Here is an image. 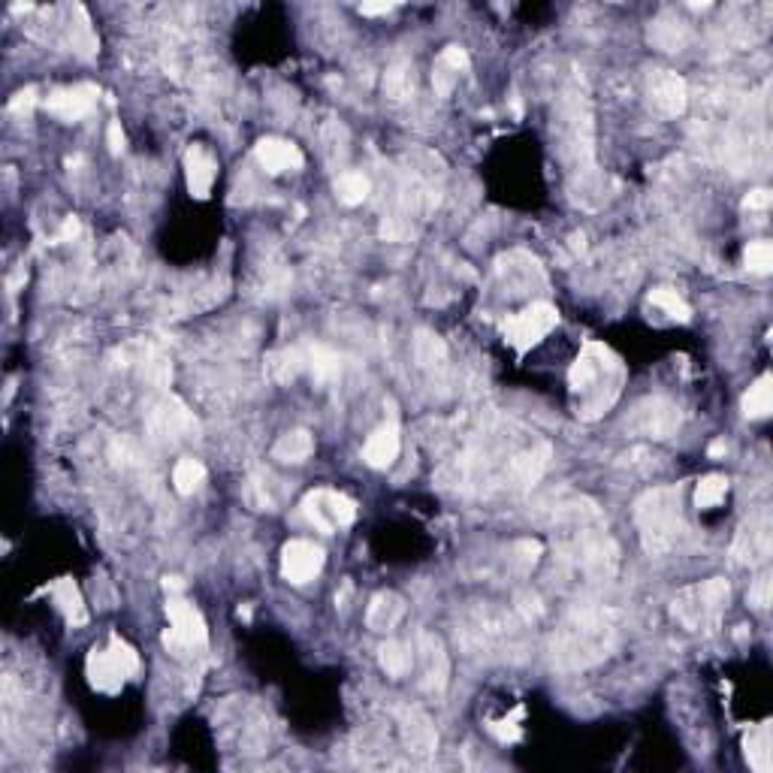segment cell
<instances>
[{"instance_id":"cell-1","label":"cell","mask_w":773,"mask_h":773,"mask_svg":"<svg viewBox=\"0 0 773 773\" xmlns=\"http://www.w3.org/2000/svg\"><path fill=\"white\" fill-rule=\"evenodd\" d=\"M550 444L529 426L496 411H472L441 459L435 487L462 499H514L547 472Z\"/></svg>"},{"instance_id":"cell-2","label":"cell","mask_w":773,"mask_h":773,"mask_svg":"<svg viewBox=\"0 0 773 773\" xmlns=\"http://www.w3.org/2000/svg\"><path fill=\"white\" fill-rule=\"evenodd\" d=\"M547 526L553 535L556 565L562 568L568 586L598 589L616 577L620 547L610 538L607 520L592 499L562 493L547 511Z\"/></svg>"},{"instance_id":"cell-3","label":"cell","mask_w":773,"mask_h":773,"mask_svg":"<svg viewBox=\"0 0 773 773\" xmlns=\"http://www.w3.org/2000/svg\"><path fill=\"white\" fill-rule=\"evenodd\" d=\"M626 616L607 604H577L562 616L550 638V662L559 671H586L616 653Z\"/></svg>"},{"instance_id":"cell-4","label":"cell","mask_w":773,"mask_h":773,"mask_svg":"<svg viewBox=\"0 0 773 773\" xmlns=\"http://www.w3.org/2000/svg\"><path fill=\"white\" fill-rule=\"evenodd\" d=\"M529 623L517 607L472 604L456 616V644L484 662H517L529 647Z\"/></svg>"},{"instance_id":"cell-5","label":"cell","mask_w":773,"mask_h":773,"mask_svg":"<svg viewBox=\"0 0 773 773\" xmlns=\"http://www.w3.org/2000/svg\"><path fill=\"white\" fill-rule=\"evenodd\" d=\"M626 387V366L607 345L586 342L568 369V393L580 420H598L607 414Z\"/></svg>"},{"instance_id":"cell-6","label":"cell","mask_w":773,"mask_h":773,"mask_svg":"<svg viewBox=\"0 0 773 773\" xmlns=\"http://www.w3.org/2000/svg\"><path fill=\"white\" fill-rule=\"evenodd\" d=\"M556 133H559V154L574 176V197L583 203L586 185L595 182V139H592V112L586 91L580 85H568L559 97L556 109Z\"/></svg>"},{"instance_id":"cell-7","label":"cell","mask_w":773,"mask_h":773,"mask_svg":"<svg viewBox=\"0 0 773 773\" xmlns=\"http://www.w3.org/2000/svg\"><path fill=\"white\" fill-rule=\"evenodd\" d=\"M635 526L641 532V544L647 556L674 553L686 535L689 523L683 514V487H653L635 502Z\"/></svg>"},{"instance_id":"cell-8","label":"cell","mask_w":773,"mask_h":773,"mask_svg":"<svg viewBox=\"0 0 773 773\" xmlns=\"http://www.w3.org/2000/svg\"><path fill=\"white\" fill-rule=\"evenodd\" d=\"M731 604V586L725 577H710L683 586L671 601L674 623L692 635H713L722 626V616Z\"/></svg>"},{"instance_id":"cell-9","label":"cell","mask_w":773,"mask_h":773,"mask_svg":"<svg viewBox=\"0 0 773 773\" xmlns=\"http://www.w3.org/2000/svg\"><path fill=\"white\" fill-rule=\"evenodd\" d=\"M142 662H139V653L121 638V635H109V647L106 650H91L88 653V662H85V674H88V683L97 689V692H106V695H115L121 692V686L127 680H133L139 674Z\"/></svg>"},{"instance_id":"cell-10","label":"cell","mask_w":773,"mask_h":773,"mask_svg":"<svg viewBox=\"0 0 773 773\" xmlns=\"http://www.w3.org/2000/svg\"><path fill=\"white\" fill-rule=\"evenodd\" d=\"M167 616H170V629L164 632V647L176 659H188V656H197V653L206 650L209 629H206L203 613L191 601H185L179 595H170Z\"/></svg>"},{"instance_id":"cell-11","label":"cell","mask_w":773,"mask_h":773,"mask_svg":"<svg viewBox=\"0 0 773 773\" xmlns=\"http://www.w3.org/2000/svg\"><path fill=\"white\" fill-rule=\"evenodd\" d=\"M683 426V411L668 396H647L641 399L629 417L623 420V429L629 438H647V441H665L674 438Z\"/></svg>"},{"instance_id":"cell-12","label":"cell","mask_w":773,"mask_h":773,"mask_svg":"<svg viewBox=\"0 0 773 773\" xmlns=\"http://www.w3.org/2000/svg\"><path fill=\"white\" fill-rule=\"evenodd\" d=\"M559 327V312L550 302H532L523 312L508 315L502 321V336L505 342L517 351V357H526L532 348H538L553 330Z\"/></svg>"},{"instance_id":"cell-13","label":"cell","mask_w":773,"mask_h":773,"mask_svg":"<svg viewBox=\"0 0 773 773\" xmlns=\"http://www.w3.org/2000/svg\"><path fill=\"white\" fill-rule=\"evenodd\" d=\"M302 514L318 532L336 535L339 529H348L357 520V502L351 496L339 493V490L321 487V490H312L302 499Z\"/></svg>"},{"instance_id":"cell-14","label":"cell","mask_w":773,"mask_h":773,"mask_svg":"<svg viewBox=\"0 0 773 773\" xmlns=\"http://www.w3.org/2000/svg\"><path fill=\"white\" fill-rule=\"evenodd\" d=\"M414 662H417V671H420V689L432 698L444 695L447 689V680H450V656L441 644L438 635L432 632H417L414 638Z\"/></svg>"},{"instance_id":"cell-15","label":"cell","mask_w":773,"mask_h":773,"mask_svg":"<svg viewBox=\"0 0 773 773\" xmlns=\"http://www.w3.org/2000/svg\"><path fill=\"white\" fill-rule=\"evenodd\" d=\"M770 550H773L770 517L764 511H758L740 523V529L731 541V562L743 565V568H755L770 559Z\"/></svg>"},{"instance_id":"cell-16","label":"cell","mask_w":773,"mask_h":773,"mask_svg":"<svg viewBox=\"0 0 773 773\" xmlns=\"http://www.w3.org/2000/svg\"><path fill=\"white\" fill-rule=\"evenodd\" d=\"M324 562H327L324 550L315 541H305V538L287 541L281 550V574L293 586L312 583L324 571Z\"/></svg>"},{"instance_id":"cell-17","label":"cell","mask_w":773,"mask_h":773,"mask_svg":"<svg viewBox=\"0 0 773 773\" xmlns=\"http://www.w3.org/2000/svg\"><path fill=\"white\" fill-rule=\"evenodd\" d=\"M399 737L408 755L414 758H429L438 749V731L432 725V719L417 710V707H402L399 710Z\"/></svg>"},{"instance_id":"cell-18","label":"cell","mask_w":773,"mask_h":773,"mask_svg":"<svg viewBox=\"0 0 773 773\" xmlns=\"http://www.w3.org/2000/svg\"><path fill=\"white\" fill-rule=\"evenodd\" d=\"M97 97H100V88L91 85V82H82V85H70V88H58L46 97V109L58 118V121H82L85 115L94 112L97 106Z\"/></svg>"},{"instance_id":"cell-19","label":"cell","mask_w":773,"mask_h":773,"mask_svg":"<svg viewBox=\"0 0 773 773\" xmlns=\"http://www.w3.org/2000/svg\"><path fill=\"white\" fill-rule=\"evenodd\" d=\"M647 88H650V103L662 115L677 118V115L686 112V106H689V85H686V79L680 73H674V70H653Z\"/></svg>"},{"instance_id":"cell-20","label":"cell","mask_w":773,"mask_h":773,"mask_svg":"<svg viewBox=\"0 0 773 773\" xmlns=\"http://www.w3.org/2000/svg\"><path fill=\"white\" fill-rule=\"evenodd\" d=\"M254 158L257 164L269 173V176H281V173H293L302 170L305 158L296 142L290 139H278V136H266L254 145Z\"/></svg>"},{"instance_id":"cell-21","label":"cell","mask_w":773,"mask_h":773,"mask_svg":"<svg viewBox=\"0 0 773 773\" xmlns=\"http://www.w3.org/2000/svg\"><path fill=\"white\" fill-rule=\"evenodd\" d=\"M185 179H188L191 197L206 200V197L212 194V185H215V179H218V161H215V154H212L206 145L194 142V145L185 151Z\"/></svg>"},{"instance_id":"cell-22","label":"cell","mask_w":773,"mask_h":773,"mask_svg":"<svg viewBox=\"0 0 773 773\" xmlns=\"http://www.w3.org/2000/svg\"><path fill=\"white\" fill-rule=\"evenodd\" d=\"M405 616V598L399 592H375L366 607V629L375 635H390Z\"/></svg>"},{"instance_id":"cell-23","label":"cell","mask_w":773,"mask_h":773,"mask_svg":"<svg viewBox=\"0 0 773 773\" xmlns=\"http://www.w3.org/2000/svg\"><path fill=\"white\" fill-rule=\"evenodd\" d=\"M399 447H402L399 426H396V423L378 426V429L366 438V447H363L366 466H372V469H390L393 462H396V456H399Z\"/></svg>"},{"instance_id":"cell-24","label":"cell","mask_w":773,"mask_h":773,"mask_svg":"<svg viewBox=\"0 0 773 773\" xmlns=\"http://www.w3.org/2000/svg\"><path fill=\"white\" fill-rule=\"evenodd\" d=\"M462 70H469V55H466V49H462V46H447V49L438 55L435 67H432L435 94H438V97H447V94L453 91V85H456V79H459Z\"/></svg>"},{"instance_id":"cell-25","label":"cell","mask_w":773,"mask_h":773,"mask_svg":"<svg viewBox=\"0 0 773 773\" xmlns=\"http://www.w3.org/2000/svg\"><path fill=\"white\" fill-rule=\"evenodd\" d=\"M245 499L254 511H278L284 505V484L269 472H257L245 487Z\"/></svg>"},{"instance_id":"cell-26","label":"cell","mask_w":773,"mask_h":773,"mask_svg":"<svg viewBox=\"0 0 773 773\" xmlns=\"http://www.w3.org/2000/svg\"><path fill=\"white\" fill-rule=\"evenodd\" d=\"M312 453H315V438L308 429H290L272 447V456L278 462H287V466H299V462H305Z\"/></svg>"},{"instance_id":"cell-27","label":"cell","mask_w":773,"mask_h":773,"mask_svg":"<svg viewBox=\"0 0 773 773\" xmlns=\"http://www.w3.org/2000/svg\"><path fill=\"white\" fill-rule=\"evenodd\" d=\"M305 372L312 375V381L318 387H327L330 381L339 378L342 360H339V354H333L324 345H305Z\"/></svg>"},{"instance_id":"cell-28","label":"cell","mask_w":773,"mask_h":773,"mask_svg":"<svg viewBox=\"0 0 773 773\" xmlns=\"http://www.w3.org/2000/svg\"><path fill=\"white\" fill-rule=\"evenodd\" d=\"M49 592H52V598H55L58 610L67 616V623H70V626H85V623H88V610H85L82 592H79V586H76L70 577L55 580Z\"/></svg>"},{"instance_id":"cell-29","label":"cell","mask_w":773,"mask_h":773,"mask_svg":"<svg viewBox=\"0 0 773 773\" xmlns=\"http://www.w3.org/2000/svg\"><path fill=\"white\" fill-rule=\"evenodd\" d=\"M647 37L662 52H683V46L689 43V28H686V22H680L674 16H659L656 22H650Z\"/></svg>"},{"instance_id":"cell-30","label":"cell","mask_w":773,"mask_h":773,"mask_svg":"<svg viewBox=\"0 0 773 773\" xmlns=\"http://www.w3.org/2000/svg\"><path fill=\"white\" fill-rule=\"evenodd\" d=\"M305 372V348H281L266 357V375L275 384H290Z\"/></svg>"},{"instance_id":"cell-31","label":"cell","mask_w":773,"mask_h":773,"mask_svg":"<svg viewBox=\"0 0 773 773\" xmlns=\"http://www.w3.org/2000/svg\"><path fill=\"white\" fill-rule=\"evenodd\" d=\"M384 94L390 103H408L414 97V67L408 61H399L384 76Z\"/></svg>"},{"instance_id":"cell-32","label":"cell","mask_w":773,"mask_h":773,"mask_svg":"<svg viewBox=\"0 0 773 773\" xmlns=\"http://www.w3.org/2000/svg\"><path fill=\"white\" fill-rule=\"evenodd\" d=\"M414 360L423 369H429V372H444L447 369V348H444V342L435 333L423 330L414 339Z\"/></svg>"},{"instance_id":"cell-33","label":"cell","mask_w":773,"mask_h":773,"mask_svg":"<svg viewBox=\"0 0 773 773\" xmlns=\"http://www.w3.org/2000/svg\"><path fill=\"white\" fill-rule=\"evenodd\" d=\"M378 659H381V668L387 671V677L402 680V677H408L411 668H414V647H408V644H402V641H387V644L381 647Z\"/></svg>"},{"instance_id":"cell-34","label":"cell","mask_w":773,"mask_h":773,"mask_svg":"<svg viewBox=\"0 0 773 773\" xmlns=\"http://www.w3.org/2000/svg\"><path fill=\"white\" fill-rule=\"evenodd\" d=\"M773 411V378L761 375L743 396V414L749 420H761Z\"/></svg>"},{"instance_id":"cell-35","label":"cell","mask_w":773,"mask_h":773,"mask_svg":"<svg viewBox=\"0 0 773 773\" xmlns=\"http://www.w3.org/2000/svg\"><path fill=\"white\" fill-rule=\"evenodd\" d=\"M369 194H372V182H369L366 173L345 170V173L336 179V197H339V203H345V206H360Z\"/></svg>"},{"instance_id":"cell-36","label":"cell","mask_w":773,"mask_h":773,"mask_svg":"<svg viewBox=\"0 0 773 773\" xmlns=\"http://www.w3.org/2000/svg\"><path fill=\"white\" fill-rule=\"evenodd\" d=\"M743 746H746V761H749V767H755L758 773H767V770H770V725L764 722V725H758L755 731H749L746 740H743Z\"/></svg>"},{"instance_id":"cell-37","label":"cell","mask_w":773,"mask_h":773,"mask_svg":"<svg viewBox=\"0 0 773 773\" xmlns=\"http://www.w3.org/2000/svg\"><path fill=\"white\" fill-rule=\"evenodd\" d=\"M203 481H206V466H203L200 459L185 456V459L176 462V469H173V487H176V493L191 496Z\"/></svg>"},{"instance_id":"cell-38","label":"cell","mask_w":773,"mask_h":773,"mask_svg":"<svg viewBox=\"0 0 773 773\" xmlns=\"http://www.w3.org/2000/svg\"><path fill=\"white\" fill-rule=\"evenodd\" d=\"M728 496V478L725 475H704L695 487V508L698 511H713L725 502Z\"/></svg>"},{"instance_id":"cell-39","label":"cell","mask_w":773,"mask_h":773,"mask_svg":"<svg viewBox=\"0 0 773 773\" xmlns=\"http://www.w3.org/2000/svg\"><path fill=\"white\" fill-rule=\"evenodd\" d=\"M650 302H653L656 308H662L668 318L680 321V324H686V321L692 318L689 302H686L677 290H671V287H656V290L650 293Z\"/></svg>"},{"instance_id":"cell-40","label":"cell","mask_w":773,"mask_h":773,"mask_svg":"<svg viewBox=\"0 0 773 773\" xmlns=\"http://www.w3.org/2000/svg\"><path fill=\"white\" fill-rule=\"evenodd\" d=\"M743 260H746V269H749V272H755V275H767V272L773 269V245H770V242H764V239L749 242V245H746Z\"/></svg>"},{"instance_id":"cell-41","label":"cell","mask_w":773,"mask_h":773,"mask_svg":"<svg viewBox=\"0 0 773 773\" xmlns=\"http://www.w3.org/2000/svg\"><path fill=\"white\" fill-rule=\"evenodd\" d=\"M520 719H523V707H517L508 719H496V722H490L487 728H490V734H496L502 743H514V740H520V734H523Z\"/></svg>"},{"instance_id":"cell-42","label":"cell","mask_w":773,"mask_h":773,"mask_svg":"<svg viewBox=\"0 0 773 773\" xmlns=\"http://www.w3.org/2000/svg\"><path fill=\"white\" fill-rule=\"evenodd\" d=\"M770 601H773V580H770V574H758L749 586V607L767 610Z\"/></svg>"},{"instance_id":"cell-43","label":"cell","mask_w":773,"mask_h":773,"mask_svg":"<svg viewBox=\"0 0 773 773\" xmlns=\"http://www.w3.org/2000/svg\"><path fill=\"white\" fill-rule=\"evenodd\" d=\"M34 103H37V88H25V91H19V94L13 97L10 112H16V115H28V112L34 109Z\"/></svg>"},{"instance_id":"cell-44","label":"cell","mask_w":773,"mask_h":773,"mask_svg":"<svg viewBox=\"0 0 773 773\" xmlns=\"http://www.w3.org/2000/svg\"><path fill=\"white\" fill-rule=\"evenodd\" d=\"M770 191L767 188H758V191H752L746 200H743V209H749V212H764L767 206H770Z\"/></svg>"},{"instance_id":"cell-45","label":"cell","mask_w":773,"mask_h":773,"mask_svg":"<svg viewBox=\"0 0 773 773\" xmlns=\"http://www.w3.org/2000/svg\"><path fill=\"white\" fill-rule=\"evenodd\" d=\"M106 139H109V151H112V154H121V151H124V130H121V121H112V124H109Z\"/></svg>"},{"instance_id":"cell-46","label":"cell","mask_w":773,"mask_h":773,"mask_svg":"<svg viewBox=\"0 0 773 773\" xmlns=\"http://www.w3.org/2000/svg\"><path fill=\"white\" fill-rule=\"evenodd\" d=\"M360 13L363 16H387V13H393V4H363Z\"/></svg>"},{"instance_id":"cell-47","label":"cell","mask_w":773,"mask_h":773,"mask_svg":"<svg viewBox=\"0 0 773 773\" xmlns=\"http://www.w3.org/2000/svg\"><path fill=\"white\" fill-rule=\"evenodd\" d=\"M719 453H725V441H716V444L710 447V456H719Z\"/></svg>"}]
</instances>
